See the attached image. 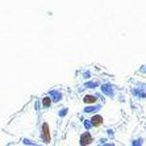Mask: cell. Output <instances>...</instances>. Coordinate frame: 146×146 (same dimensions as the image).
Here are the masks:
<instances>
[{
  "instance_id": "6da1fadb",
  "label": "cell",
  "mask_w": 146,
  "mask_h": 146,
  "mask_svg": "<svg viewBox=\"0 0 146 146\" xmlns=\"http://www.w3.org/2000/svg\"><path fill=\"white\" fill-rule=\"evenodd\" d=\"M42 139H44L45 142L48 143L51 141V137H50V129H49V125L46 122L42 124Z\"/></svg>"
},
{
  "instance_id": "7a4b0ae2",
  "label": "cell",
  "mask_w": 146,
  "mask_h": 146,
  "mask_svg": "<svg viewBox=\"0 0 146 146\" xmlns=\"http://www.w3.org/2000/svg\"><path fill=\"white\" fill-rule=\"evenodd\" d=\"M80 143L82 145H90V143H92V136L90 134V133L82 134L80 136Z\"/></svg>"
},
{
  "instance_id": "3957f363",
  "label": "cell",
  "mask_w": 146,
  "mask_h": 146,
  "mask_svg": "<svg viewBox=\"0 0 146 146\" xmlns=\"http://www.w3.org/2000/svg\"><path fill=\"white\" fill-rule=\"evenodd\" d=\"M91 122L94 126H100L103 124V117L102 116H94L91 119Z\"/></svg>"
},
{
  "instance_id": "277c9868",
  "label": "cell",
  "mask_w": 146,
  "mask_h": 146,
  "mask_svg": "<svg viewBox=\"0 0 146 146\" xmlns=\"http://www.w3.org/2000/svg\"><path fill=\"white\" fill-rule=\"evenodd\" d=\"M84 103H96V98L95 96H86L84 98Z\"/></svg>"
},
{
  "instance_id": "5b68a950",
  "label": "cell",
  "mask_w": 146,
  "mask_h": 146,
  "mask_svg": "<svg viewBox=\"0 0 146 146\" xmlns=\"http://www.w3.org/2000/svg\"><path fill=\"white\" fill-rule=\"evenodd\" d=\"M42 104H44V107H49L51 104V100L50 98H44V100H42Z\"/></svg>"
}]
</instances>
